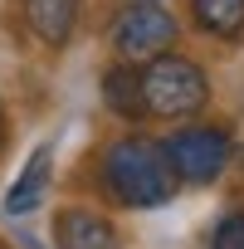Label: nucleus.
<instances>
[{"label": "nucleus", "mask_w": 244, "mask_h": 249, "mask_svg": "<svg viewBox=\"0 0 244 249\" xmlns=\"http://www.w3.org/2000/svg\"><path fill=\"white\" fill-rule=\"evenodd\" d=\"M98 186L122 210H157V205H166L181 191V181H176L161 142L137 137V132L112 137L103 147V157H98Z\"/></svg>", "instance_id": "obj_1"}, {"label": "nucleus", "mask_w": 244, "mask_h": 249, "mask_svg": "<svg viewBox=\"0 0 244 249\" xmlns=\"http://www.w3.org/2000/svg\"><path fill=\"white\" fill-rule=\"evenodd\" d=\"M137 88H142V107L147 117H161V122H181V117H195L205 103H210V78L195 59H181V54H157L137 69Z\"/></svg>", "instance_id": "obj_2"}, {"label": "nucleus", "mask_w": 244, "mask_h": 249, "mask_svg": "<svg viewBox=\"0 0 244 249\" xmlns=\"http://www.w3.org/2000/svg\"><path fill=\"white\" fill-rule=\"evenodd\" d=\"M176 35H181V25L161 0H127L107 25V49L122 64H147V59L166 54L176 44Z\"/></svg>", "instance_id": "obj_3"}, {"label": "nucleus", "mask_w": 244, "mask_h": 249, "mask_svg": "<svg viewBox=\"0 0 244 249\" xmlns=\"http://www.w3.org/2000/svg\"><path fill=\"white\" fill-rule=\"evenodd\" d=\"M161 152H166V161H171V171H176L181 186H210V181L225 176V166H229V157H234V142H229L225 127L195 122V127L171 132V137L161 142Z\"/></svg>", "instance_id": "obj_4"}, {"label": "nucleus", "mask_w": 244, "mask_h": 249, "mask_svg": "<svg viewBox=\"0 0 244 249\" xmlns=\"http://www.w3.org/2000/svg\"><path fill=\"white\" fill-rule=\"evenodd\" d=\"M54 244L59 249H122L117 225L93 205H64L54 215Z\"/></svg>", "instance_id": "obj_5"}, {"label": "nucleus", "mask_w": 244, "mask_h": 249, "mask_svg": "<svg viewBox=\"0 0 244 249\" xmlns=\"http://www.w3.org/2000/svg\"><path fill=\"white\" fill-rule=\"evenodd\" d=\"M20 15H25V30L44 49H64L78 30L83 0H20Z\"/></svg>", "instance_id": "obj_6"}, {"label": "nucleus", "mask_w": 244, "mask_h": 249, "mask_svg": "<svg viewBox=\"0 0 244 249\" xmlns=\"http://www.w3.org/2000/svg\"><path fill=\"white\" fill-rule=\"evenodd\" d=\"M49 181H54V147L44 142V147H35V152L25 157L15 186L5 191V200H0L5 215H30V210H39L44 196H49Z\"/></svg>", "instance_id": "obj_7"}, {"label": "nucleus", "mask_w": 244, "mask_h": 249, "mask_svg": "<svg viewBox=\"0 0 244 249\" xmlns=\"http://www.w3.org/2000/svg\"><path fill=\"white\" fill-rule=\"evenodd\" d=\"M103 103H107V112L122 117V122H142V117H147L142 88H137V64H122V59H117V64L103 73Z\"/></svg>", "instance_id": "obj_8"}, {"label": "nucleus", "mask_w": 244, "mask_h": 249, "mask_svg": "<svg viewBox=\"0 0 244 249\" xmlns=\"http://www.w3.org/2000/svg\"><path fill=\"white\" fill-rule=\"evenodd\" d=\"M195 30L210 39H239L244 35V0H191Z\"/></svg>", "instance_id": "obj_9"}, {"label": "nucleus", "mask_w": 244, "mask_h": 249, "mask_svg": "<svg viewBox=\"0 0 244 249\" xmlns=\"http://www.w3.org/2000/svg\"><path fill=\"white\" fill-rule=\"evenodd\" d=\"M210 249H244V210H229L210 230Z\"/></svg>", "instance_id": "obj_10"}, {"label": "nucleus", "mask_w": 244, "mask_h": 249, "mask_svg": "<svg viewBox=\"0 0 244 249\" xmlns=\"http://www.w3.org/2000/svg\"><path fill=\"white\" fill-rule=\"evenodd\" d=\"M0 142H5V103H0Z\"/></svg>", "instance_id": "obj_11"}]
</instances>
